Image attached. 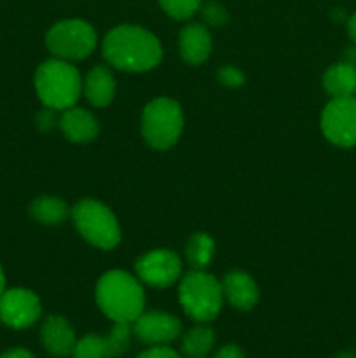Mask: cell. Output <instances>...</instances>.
Masks as SVG:
<instances>
[{
  "instance_id": "obj_25",
  "label": "cell",
  "mask_w": 356,
  "mask_h": 358,
  "mask_svg": "<svg viewBox=\"0 0 356 358\" xmlns=\"http://www.w3.org/2000/svg\"><path fill=\"white\" fill-rule=\"evenodd\" d=\"M216 77H218V83L227 87H239L244 84V73L232 65H223L216 72Z\"/></svg>"
},
{
  "instance_id": "obj_27",
  "label": "cell",
  "mask_w": 356,
  "mask_h": 358,
  "mask_svg": "<svg viewBox=\"0 0 356 358\" xmlns=\"http://www.w3.org/2000/svg\"><path fill=\"white\" fill-rule=\"evenodd\" d=\"M136 358H180L177 352L173 348H170L168 345L163 346H150L149 350L140 353Z\"/></svg>"
},
{
  "instance_id": "obj_9",
  "label": "cell",
  "mask_w": 356,
  "mask_h": 358,
  "mask_svg": "<svg viewBox=\"0 0 356 358\" xmlns=\"http://www.w3.org/2000/svg\"><path fill=\"white\" fill-rule=\"evenodd\" d=\"M42 306L37 294L28 289H6L0 296V322L10 329H28L40 318Z\"/></svg>"
},
{
  "instance_id": "obj_4",
  "label": "cell",
  "mask_w": 356,
  "mask_h": 358,
  "mask_svg": "<svg viewBox=\"0 0 356 358\" xmlns=\"http://www.w3.org/2000/svg\"><path fill=\"white\" fill-rule=\"evenodd\" d=\"M178 301L192 320L208 324L218 317L223 304L222 283L202 269H194L181 278Z\"/></svg>"
},
{
  "instance_id": "obj_7",
  "label": "cell",
  "mask_w": 356,
  "mask_h": 358,
  "mask_svg": "<svg viewBox=\"0 0 356 358\" xmlns=\"http://www.w3.org/2000/svg\"><path fill=\"white\" fill-rule=\"evenodd\" d=\"M45 44L54 58L65 62L84 59L96 48V31L87 21L65 20L52 24L45 35Z\"/></svg>"
},
{
  "instance_id": "obj_1",
  "label": "cell",
  "mask_w": 356,
  "mask_h": 358,
  "mask_svg": "<svg viewBox=\"0 0 356 358\" xmlns=\"http://www.w3.org/2000/svg\"><path fill=\"white\" fill-rule=\"evenodd\" d=\"M103 56L115 69L140 73L159 65L163 48L152 31L135 24H121L105 35Z\"/></svg>"
},
{
  "instance_id": "obj_21",
  "label": "cell",
  "mask_w": 356,
  "mask_h": 358,
  "mask_svg": "<svg viewBox=\"0 0 356 358\" xmlns=\"http://www.w3.org/2000/svg\"><path fill=\"white\" fill-rule=\"evenodd\" d=\"M131 332L133 329L126 322H114L112 331L105 336L107 339V348H108V358H117L124 355L129 348L131 343Z\"/></svg>"
},
{
  "instance_id": "obj_30",
  "label": "cell",
  "mask_w": 356,
  "mask_h": 358,
  "mask_svg": "<svg viewBox=\"0 0 356 358\" xmlns=\"http://www.w3.org/2000/svg\"><path fill=\"white\" fill-rule=\"evenodd\" d=\"M348 34L351 37L353 44L356 45V13L348 20Z\"/></svg>"
},
{
  "instance_id": "obj_31",
  "label": "cell",
  "mask_w": 356,
  "mask_h": 358,
  "mask_svg": "<svg viewBox=\"0 0 356 358\" xmlns=\"http://www.w3.org/2000/svg\"><path fill=\"white\" fill-rule=\"evenodd\" d=\"M344 62L351 63V65L356 66V45L355 48H349L344 55Z\"/></svg>"
},
{
  "instance_id": "obj_14",
  "label": "cell",
  "mask_w": 356,
  "mask_h": 358,
  "mask_svg": "<svg viewBox=\"0 0 356 358\" xmlns=\"http://www.w3.org/2000/svg\"><path fill=\"white\" fill-rule=\"evenodd\" d=\"M59 128L70 142L75 143L91 142L96 138L98 131H100L98 119L89 110L75 107V105L63 110L61 117H59Z\"/></svg>"
},
{
  "instance_id": "obj_11",
  "label": "cell",
  "mask_w": 356,
  "mask_h": 358,
  "mask_svg": "<svg viewBox=\"0 0 356 358\" xmlns=\"http://www.w3.org/2000/svg\"><path fill=\"white\" fill-rule=\"evenodd\" d=\"M181 332V324L175 315L164 311H143L133 322V334L142 343L150 346L170 345L178 339Z\"/></svg>"
},
{
  "instance_id": "obj_15",
  "label": "cell",
  "mask_w": 356,
  "mask_h": 358,
  "mask_svg": "<svg viewBox=\"0 0 356 358\" xmlns=\"http://www.w3.org/2000/svg\"><path fill=\"white\" fill-rule=\"evenodd\" d=\"M178 45H180L181 58L188 65H201L212 52V35L205 24L191 23L181 28Z\"/></svg>"
},
{
  "instance_id": "obj_32",
  "label": "cell",
  "mask_w": 356,
  "mask_h": 358,
  "mask_svg": "<svg viewBox=\"0 0 356 358\" xmlns=\"http://www.w3.org/2000/svg\"><path fill=\"white\" fill-rule=\"evenodd\" d=\"M334 358H356V352H351V350H346V352H339Z\"/></svg>"
},
{
  "instance_id": "obj_33",
  "label": "cell",
  "mask_w": 356,
  "mask_h": 358,
  "mask_svg": "<svg viewBox=\"0 0 356 358\" xmlns=\"http://www.w3.org/2000/svg\"><path fill=\"white\" fill-rule=\"evenodd\" d=\"M3 290H6V276H3V269L0 266V296L3 294Z\"/></svg>"
},
{
  "instance_id": "obj_22",
  "label": "cell",
  "mask_w": 356,
  "mask_h": 358,
  "mask_svg": "<svg viewBox=\"0 0 356 358\" xmlns=\"http://www.w3.org/2000/svg\"><path fill=\"white\" fill-rule=\"evenodd\" d=\"M73 358H108L107 339L105 336L87 334L79 339L73 348Z\"/></svg>"
},
{
  "instance_id": "obj_23",
  "label": "cell",
  "mask_w": 356,
  "mask_h": 358,
  "mask_svg": "<svg viewBox=\"0 0 356 358\" xmlns=\"http://www.w3.org/2000/svg\"><path fill=\"white\" fill-rule=\"evenodd\" d=\"M164 13L173 20H188L201 7V0H159Z\"/></svg>"
},
{
  "instance_id": "obj_29",
  "label": "cell",
  "mask_w": 356,
  "mask_h": 358,
  "mask_svg": "<svg viewBox=\"0 0 356 358\" xmlns=\"http://www.w3.org/2000/svg\"><path fill=\"white\" fill-rule=\"evenodd\" d=\"M0 358H35L34 353L30 350H24V348H10L7 352H3Z\"/></svg>"
},
{
  "instance_id": "obj_18",
  "label": "cell",
  "mask_w": 356,
  "mask_h": 358,
  "mask_svg": "<svg viewBox=\"0 0 356 358\" xmlns=\"http://www.w3.org/2000/svg\"><path fill=\"white\" fill-rule=\"evenodd\" d=\"M30 215L45 226H58L68 217V206L54 196H40L30 205Z\"/></svg>"
},
{
  "instance_id": "obj_17",
  "label": "cell",
  "mask_w": 356,
  "mask_h": 358,
  "mask_svg": "<svg viewBox=\"0 0 356 358\" xmlns=\"http://www.w3.org/2000/svg\"><path fill=\"white\" fill-rule=\"evenodd\" d=\"M323 87L332 98H348L356 94V66L351 63H335L323 73Z\"/></svg>"
},
{
  "instance_id": "obj_28",
  "label": "cell",
  "mask_w": 356,
  "mask_h": 358,
  "mask_svg": "<svg viewBox=\"0 0 356 358\" xmlns=\"http://www.w3.org/2000/svg\"><path fill=\"white\" fill-rule=\"evenodd\" d=\"M213 358H244V353L237 345H225L215 353Z\"/></svg>"
},
{
  "instance_id": "obj_13",
  "label": "cell",
  "mask_w": 356,
  "mask_h": 358,
  "mask_svg": "<svg viewBox=\"0 0 356 358\" xmlns=\"http://www.w3.org/2000/svg\"><path fill=\"white\" fill-rule=\"evenodd\" d=\"M222 292L230 304L239 311H251L258 303V287L244 271H230L223 276Z\"/></svg>"
},
{
  "instance_id": "obj_26",
  "label": "cell",
  "mask_w": 356,
  "mask_h": 358,
  "mask_svg": "<svg viewBox=\"0 0 356 358\" xmlns=\"http://www.w3.org/2000/svg\"><path fill=\"white\" fill-rule=\"evenodd\" d=\"M35 122H37V128L40 129V131H51L56 124H59V119L56 117L54 108L45 107L38 112Z\"/></svg>"
},
{
  "instance_id": "obj_6",
  "label": "cell",
  "mask_w": 356,
  "mask_h": 358,
  "mask_svg": "<svg viewBox=\"0 0 356 358\" xmlns=\"http://www.w3.org/2000/svg\"><path fill=\"white\" fill-rule=\"evenodd\" d=\"M184 129L180 105L171 98H156L142 114V135L156 150H168L178 142Z\"/></svg>"
},
{
  "instance_id": "obj_3",
  "label": "cell",
  "mask_w": 356,
  "mask_h": 358,
  "mask_svg": "<svg viewBox=\"0 0 356 358\" xmlns=\"http://www.w3.org/2000/svg\"><path fill=\"white\" fill-rule=\"evenodd\" d=\"M35 91L44 107L66 110L79 101L82 79L79 70L68 62L51 58L38 65L35 72Z\"/></svg>"
},
{
  "instance_id": "obj_19",
  "label": "cell",
  "mask_w": 356,
  "mask_h": 358,
  "mask_svg": "<svg viewBox=\"0 0 356 358\" xmlns=\"http://www.w3.org/2000/svg\"><path fill=\"white\" fill-rule=\"evenodd\" d=\"M213 346H215V332L206 325H198L181 339V355L185 358H206Z\"/></svg>"
},
{
  "instance_id": "obj_2",
  "label": "cell",
  "mask_w": 356,
  "mask_h": 358,
  "mask_svg": "<svg viewBox=\"0 0 356 358\" xmlns=\"http://www.w3.org/2000/svg\"><path fill=\"white\" fill-rule=\"evenodd\" d=\"M96 303L110 320L133 324L143 313L145 294L135 276L114 269L98 282Z\"/></svg>"
},
{
  "instance_id": "obj_8",
  "label": "cell",
  "mask_w": 356,
  "mask_h": 358,
  "mask_svg": "<svg viewBox=\"0 0 356 358\" xmlns=\"http://www.w3.org/2000/svg\"><path fill=\"white\" fill-rule=\"evenodd\" d=\"M321 131L337 147L356 145V96L332 98L321 114Z\"/></svg>"
},
{
  "instance_id": "obj_24",
  "label": "cell",
  "mask_w": 356,
  "mask_h": 358,
  "mask_svg": "<svg viewBox=\"0 0 356 358\" xmlns=\"http://www.w3.org/2000/svg\"><path fill=\"white\" fill-rule=\"evenodd\" d=\"M199 10H201L202 20H205L209 27H223V24L229 21V13H227L225 7L218 2L201 3Z\"/></svg>"
},
{
  "instance_id": "obj_12",
  "label": "cell",
  "mask_w": 356,
  "mask_h": 358,
  "mask_svg": "<svg viewBox=\"0 0 356 358\" xmlns=\"http://www.w3.org/2000/svg\"><path fill=\"white\" fill-rule=\"evenodd\" d=\"M40 341L49 355L58 358L72 355L77 345L72 325L59 315H51L45 318L40 327Z\"/></svg>"
},
{
  "instance_id": "obj_10",
  "label": "cell",
  "mask_w": 356,
  "mask_h": 358,
  "mask_svg": "<svg viewBox=\"0 0 356 358\" xmlns=\"http://www.w3.org/2000/svg\"><path fill=\"white\" fill-rule=\"evenodd\" d=\"M135 271L143 283L156 289H166L178 282L181 262L175 252L159 248L142 255L135 262Z\"/></svg>"
},
{
  "instance_id": "obj_16",
  "label": "cell",
  "mask_w": 356,
  "mask_h": 358,
  "mask_svg": "<svg viewBox=\"0 0 356 358\" xmlns=\"http://www.w3.org/2000/svg\"><path fill=\"white\" fill-rule=\"evenodd\" d=\"M82 91L93 107H107L115 96V79L110 70L98 65L89 70L82 83Z\"/></svg>"
},
{
  "instance_id": "obj_20",
  "label": "cell",
  "mask_w": 356,
  "mask_h": 358,
  "mask_svg": "<svg viewBox=\"0 0 356 358\" xmlns=\"http://www.w3.org/2000/svg\"><path fill=\"white\" fill-rule=\"evenodd\" d=\"M185 255L192 268L205 269L206 266L212 264V259L215 255V241L206 233L192 234L191 240L187 241Z\"/></svg>"
},
{
  "instance_id": "obj_5",
  "label": "cell",
  "mask_w": 356,
  "mask_h": 358,
  "mask_svg": "<svg viewBox=\"0 0 356 358\" xmlns=\"http://www.w3.org/2000/svg\"><path fill=\"white\" fill-rule=\"evenodd\" d=\"M72 220L80 236L93 247L110 250L121 241V229L112 210L96 199H80L72 208Z\"/></svg>"
}]
</instances>
